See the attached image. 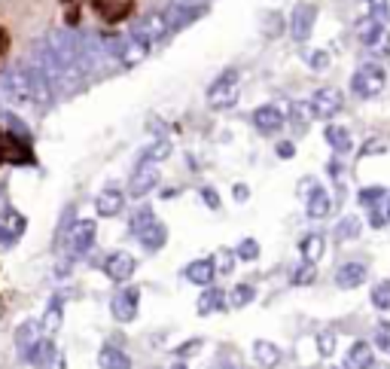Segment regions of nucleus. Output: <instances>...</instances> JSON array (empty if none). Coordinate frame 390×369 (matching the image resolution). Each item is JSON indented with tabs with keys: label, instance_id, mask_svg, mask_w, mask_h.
<instances>
[{
	"label": "nucleus",
	"instance_id": "f257e3e1",
	"mask_svg": "<svg viewBox=\"0 0 390 369\" xmlns=\"http://www.w3.org/2000/svg\"><path fill=\"white\" fill-rule=\"evenodd\" d=\"M31 150L15 141L13 135H6L4 128H0V165H9V162H31V156H27Z\"/></svg>",
	"mask_w": 390,
	"mask_h": 369
}]
</instances>
